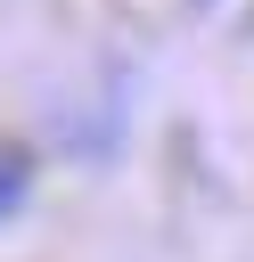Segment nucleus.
<instances>
[{
  "mask_svg": "<svg viewBox=\"0 0 254 262\" xmlns=\"http://www.w3.org/2000/svg\"><path fill=\"white\" fill-rule=\"evenodd\" d=\"M25 196H33V156H25L16 139H0V221H8Z\"/></svg>",
  "mask_w": 254,
  "mask_h": 262,
  "instance_id": "obj_1",
  "label": "nucleus"
}]
</instances>
